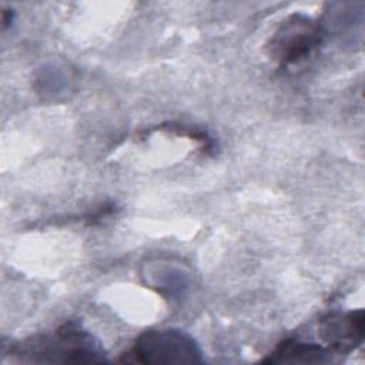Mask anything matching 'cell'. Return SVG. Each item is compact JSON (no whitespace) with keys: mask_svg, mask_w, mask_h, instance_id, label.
I'll list each match as a JSON object with an SVG mask.
<instances>
[{"mask_svg":"<svg viewBox=\"0 0 365 365\" xmlns=\"http://www.w3.org/2000/svg\"><path fill=\"white\" fill-rule=\"evenodd\" d=\"M275 356L268 361L274 362H324L329 351L315 344H299V342H284L274 352Z\"/></svg>","mask_w":365,"mask_h":365,"instance_id":"obj_5","label":"cell"},{"mask_svg":"<svg viewBox=\"0 0 365 365\" xmlns=\"http://www.w3.org/2000/svg\"><path fill=\"white\" fill-rule=\"evenodd\" d=\"M319 335L335 351L348 352L362 342L364 311L329 314L319 321Z\"/></svg>","mask_w":365,"mask_h":365,"instance_id":"obj_4","label":"cell"},{"mask_svg":"<svg viewBox=\"0 0 365 365\" xmlns=\"http://www.w3.org/2000/svg\"><path fill=\"white\" fill-rule=\"evenodd\" d=\"M17 354L31 355L33 361L53 362H101V351L91 336L74 322H67L50 335L37 336L17 346Z\"/></svg>","mask_w":365,"mask_h":365,"instance_id":"obj_1","label":"cell"},{"mask_svg":"<svg viewBox=\"0 0 365 365\" xmlns=\"http://www.w3.org/2000/svg\"><path fill=\"white\" fill-rule=\"evenodd\" d=\"M127 354L125 361L140 364L201 362V351L195 341L178 329L147 331Z\"/></svg>","mask_w":365,"mask_h":365,"instance_id":"obj_2","label":"cell"},{"mask_svg":"<svg viewBox=\"0 0 365 365\" xmlns=\"http://www.w3.org/2000/svg\"><path fill=\"white\" fill-rule=\"evenodd\" d=\"M319 41V27L309 17L294 14L279 26L269 47L272 57L282 67H291L305 61Z\"/></svg>","mask_w":365,"mask_h":365,"instance_id":"obj_3","label":"cell"}]
</instances>
